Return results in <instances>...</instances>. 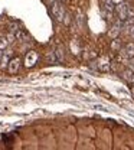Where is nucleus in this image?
I'll return each mask as SVG.
<instances>
[{"label":"nucleus","mask_w":134,"mask_h":150,"mask_svg":"<svg viewBox=\"0 0 134 150\" xmlns=\"http://www.w3.org/2000/svg\"><path fill=\"white\" fill-rule=\"evenodd\" d=\"M127 15H128V18H134V7L133 6H128V7H127Z\"/></svg>","instance_id":"15"},{"label":"nucleus","mask_w":134,"mask_h":150,"mask_svg":"<svg viewBox=\"0 0 134 150\" xmlns=\"http://www.w3.org/2000/svg\"><path fill=\"white\" fill-rule=\"evenodd\" d=\"M48 59H49V62H51V64L56 62L58 59H56V55H55V52H49V54H48Z\"/></svg>","instance_id":"14"},{"label":"nucleus","mask_w":134,"mask_h":150,"mask_svg":"<svg viewBox=\"0 0 134 150\" xmlns=\"http://www.w3.org/2000/svg\"><path fill=\"white\" fill-rule=\"evenodd\" d=\"M121 29H123V20H117L114 25L111 26V29L108 30V36L111 38V39H115V38H118V35L121 33Z\"/></svg>","instance_id":"5"},{"label":"nucleus","mask_w":134,"mask_h":150,"mask_svg":"<svg viewBox=\"0 0 134 150\" xmlns=\"http://www.w3.org/2000/svg\"><path fill=\"white\" fill-rule=\"evenodd\" d=\"M111 48H113V49H118V48H120V40H118L117 38H115V39H114V42H113V45H111Z\"/></svg>","instance_id":"17"},{"label":"nucleus","mask_w":134,"mask_h":150,"mask_svg":"<svg viewBox=\"0 0 134 150\" xmlns=\"http://www.w3.org/2000/svg\"><path fill=\"white\" fill-rule=\"evenodd\" d=\"M55 55H56L58 62H63V61H65V49H63V46H62V45H59V46L56 48Z\"/></svg>","instance_id":"8"},{"label":"nucleus","mask_w":134,"mask_h":150,"mask_svg":"<svg viewBox=\"0 0 134 150\" xmlns=\"http://www.w3.org/2000/svg\"><path fill=\"white\" fill-rule=\"evenodd\" d=\"M121 1H123V0H113V3H114L115 6H117V4H120Z\"/></svg>","instance_id":"21"},{"label":"nucleus","mask_w":134,"mask_h":150,"mask_svg":"<svg viewBox=\"0 0 134 150\" xmlns=\"http://www.w3.org/2000/svg\"><path fill=\"white\" fill-rule=\"evenodd\" d=\"M39 59V55L36 51H29L26 56H25V67L26 68H32V67H35L36 65V62H38Z\"/></svg>","instance_id":"3"},{"label":"nucleus","mask_w":134,"mask_h":150,"mask_svg":"<svg viewBox=\"0 0 134 150\" xmlns=\"http://www.w3.org/2000/svg\"><path fill=\"white\" fill-rule=\"evenodd\" d=\"M110 64H111V61H110V58H108V56H101L98 61L92 62L90 67H91V68H94V69H98V71L105 72V71H108V69H110Z\"/></svg>","instance_id":"1"},{"label":"nucleus","mask_w":134,"mask_h":150,"mask_svg":"<svg viewBox=\"0 0 134 150\" xmlns=\"http://www.w3.org/2000/svg\"><path fill=\"white\" fill-rule=\"evenodd\" d=\"M9 61H10V52H4L3 56H1V61H0V68H1V69L7 68Z\"/></svg>","instance_id":"10"},{"label":"nucleus","mask_w":134,"mask_h":150,"mask_svg":"<svg viewBox=\"0 0 134 150\" xmlns=\"http://www.w3.org/2000/svg\"><path fill=\"white\" fill-rule=\"evenodd\" d=\"M104 3V10H107V12H113V9H114V3H113V0H104L102 1Z\"/></svg>","instance_id":"12"},{"label":"nucleus","mask_w":134,"mask_h":150,"mask_svg":"<svg viewBox=\"0 0 134 150\" xmlns=\"http://www.w3.org/2000/svg\"><path fill=\"white\" fill-rule=\"evenodd\" d=\"M121 54H123L124 56H127V58H134V43L133 42L127 43L126 48L121 49Z\"/></svg>","instance_id":"7"},{"label":"nucleus","mask_w":134,"mask_h":150,"mask_svg":"<svg viewBox=\"0 0 134 150\" xmlns=\"http://www.w3.org/2000/svg\"><path fill=\"white\" fill-rule=\"evenodd\" d=\"M9 28H10V32H12V33H15V32H16V30H18V29H19V28H18V25H16V23H12V25H10V26H9Z\"/></svg>","instance_id":"18"},{"label":"nucleus","mask_w":134,"mask_h":150,"mask_svg":"<svg viewBox=\"0 0 134 150\" xmlns=\"http://www.w3.org/2000/svg\"><path fill=\"white\" fill-rule=\"evenodd\" d=\"M20 68V59L19 58H12L9 61V65H7V71L10 74H16Z\"/></svg>","instance_id":"6"},{"label":"nucleus","mask_w":134,"mask_h":150,"mask_svg":"<svg viewBox=\"0 0 134 150\" xmlns=\"http://www.w3.org/2000/svg\"><path fill=\"white\" fill-rule=\"evenodd\" d=\"M1 56H3V52H1V49H0V61H1Z\"/></svg>","instance_id":"22"},{"label":"nucleus","mask_w":134,"mask_h":150,"mask_svg":"<svg viewBox=\"0 0 134 150\" xmlns=\"http://www.w3.org/2000/svg\"><path fill=\"white\" fill-rule=\"evenodd\" d=\"M127 32H128V35H130V36L134 39V25L131 26V28H130V29H128V30H127Z\"/></svg>","instance_id":"19"},{"label":"nucleus","mask_w":134,"mask_h":150,"mask_svg":"<svg viewBox=\"0 0 134 150\" xmlns=\"http://www.w3.org/2000/svg\"><path fill=\"white\" fill-rule=\"evenodd\" d=\"M51 1H52V3H54V1H55V0H51Z\"/></svg>","instance_id":"24"},{"label":"nucleus","mask_w":134,"mask_h":150,"mask_svg":"<svg viewBox=\"0 0 134 150\" xmlns=\"http://www.w3.org/2000/svg\"><path fill=\"white\" fill-rule=\"evenodd\" d=\"M15 36H16V39L20 40V42H28V39H29L28 33H26L25 30H22V29H18V30L15 32Z\"/></svg>","instance_id":"9"},{"label":"nucleus","mask_w":134,"mask_h":150,"mask_svg":"<svg viewBox=\"0 0 134 150\" xmlns=\"http://www.w3.org/2000/svg\"><path fill=\"white\" fill-rule=\"evenodd\" d=\"M59 1H62V3H63V1H66V0H59Z\"/></svg>","instance_id":"23"},{"label":"nucleus","mask_w":134,"mask_h":150,"mask_svg":"<svg viewBox=\"0 0 134 150\" xmlns=\"http://www.w3.org/2000/svg\"><path fill=\"white\" fill-rule=\"evenodd\" d=\"M127 67L131 69V71H134V58H128V62H127Z\"/></svg>","instance_id":"16"},{"label":"nucleus","mask_w":134,"mask_h":150,"mask_svg":"<svg viewBox=\"0 0 134 150\" xmlns=\"http://www.w3.org/2000/svg\"><path fill=\"white\" fill-rule=\"evenodd\" d=\"M52 13H54V18L56 19L58 22H63V19H65V9L62 6V1L55 0L52 3Z\"/></svg>","instance_id":"2"},{"label":"nucleus","mask_w":134,"mask_h":150,"mask_svg":"<svg viewBox=\"0 0 134 150\" xmlns=\"http://www.w3.org/2000/svg\"><path fill=\"white\" fill-rule=\"evenodd\" d=\"M123 78H124L126 81H128V82L134 84V71H131L130 68H128V69H126V71L123 72Z\"/></svg>","instance_id":"11"},{"label":"nucleus","mask_w":134,"mask_h":150,"mask_svg":"<svg viewBox=\"0 0 134 150\" xmlns=\"http://www.w3.org/2000/svg\"><path fill=\"white\" fill-rule=\"evenodd\" d=\"M92 108H95V110H104V107L102 105H91Z\"/></svg>","instance_id":"20"},{"label":"nucleus","mask_w":134,"mask_h":150,"mask_svg":"<svg viewBox=\"0 0 134 150\" xmlns=\"http://www.w3.org/2000/svg\"><path fill=\"white\" fill-rule=\"evenodd\" d=\"M7 45H9V42H7V38L0 36V49H1V51H3V49H6V48H7Z\"/></svg>","instance_id":"13"},{"label":"nucleus","mask_w":134,"mask_h":150,"mask_svg":"<svg viewBox=\"0 0 134 150\" xmlns=\"http://www.w3.org/2000/svg\"><path fill=\"white\" fill-rule=\"evenodd\" d=\"M127 7H128V4H126V3H120V4H117L115 6V13H117V18L120 19V20H126V19L128 18V15H127Z\"/></svg>","instance_id":"4"}]
</instances>
